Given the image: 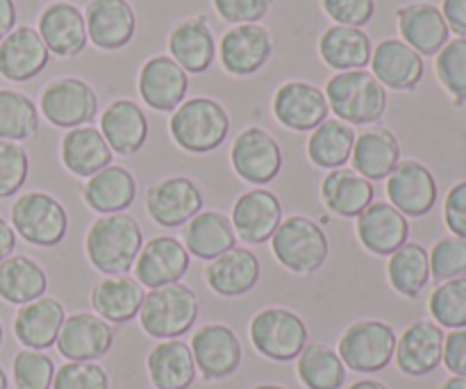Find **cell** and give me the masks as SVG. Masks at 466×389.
Segmentation results:
<instances>
[{"instance_id":"obj_30","label":"cell","mask_w":466,"mask_h":389,"mask_svg":"<svg viewBox=\"0 0 466 389\" xmlns=\"http://www.w3.org/2000/svg\"><path fill=\"white\" fill-rule=\"evenodd\" d=\"M64 319H66L64 305L57 299L41 296L32 303L21 305L14 319V335L25 349H50L57 342Z\"/></svg>"},{"instance_id":"obj_20","label":"cell","mask_w":466,"mask_h":389,"mask_svg":"<svg viewBox=\"0 0 466 389\" xmlns=\"http://www.w3.org/2000/svg\"><path fill=\"white\" fill-rule=\"evenodd\" d=\"M232 228L237 240L246 244H267L282 221V205L267 189H250L235 200Z\"/></svg>"},{"instance_id":"obj_15","label":"cell","mask_w":466,"mask_h":389,"mask_svg":"<svg viewBox=\"0 0 466 389\" xmlns=\"http://www.w3.org/2000/svg\"><path fill=\"white\" fill-rule=\"evenodd\" d=\"M391 205L408 219H421L437 205V180L417 159H405L387 178Z\"/></svg>"},{"instance_id":"obj_17","label":"cell","mask_w":466,"mask_h":389,"mask_svg":"<svg viewBox=\"0 0 466 389\" xmlns=\"http://www.w3.org/2000/svg\"><path fill=\"white\" fill-rule=\"evenodd\" d=\"M114 331L98 314L76 312L64 319L59 331L57 346L59 355L68 363H96L112 351Z\"/></svg>"},{"instance_id":"obj_29","label":"cell","mask_w":466,"mask_h":389,"mask_svg":"<svg viewBox=\"0 0 466 389\" xmlns=\"http://www.w3.org/2000/svg\"><path fill=\"white\" fill-rule=\"evenodd\" d=\"M168 53L185 68V73L208 71L217 57V41L205 16H191L177 23L168 35Z\"/></svg>"},{"instance_id":"obj_16","label":"cell","mask_w":466,"mask_h":389,"mask_svg":"<svg viewBox=\"0 0 466 389\" xmlns=\"http://www.w3.org/2000/svg\"><path fill=\"white\" fill-rule=\"evenodd\" d=\"M330 114L323 89L312 82L291 80L278 87L273 96V117L294 132H309L321 126Z\"/></svg>"},{"instance_id":"obj_9","label":"cell","mask_w":466,"mask_h":389,"mask_svg":"<svg viewBox=\"0 0 466 389\" xmlns=\"http://www.w3.org/2000/svg\"><path fill=\"white\" fill-rule=\"evenodd\" d=\"M41 114L55 128L89 126L98 114V96L94 87L80 77H57L41 91Z\"/></svg>"},{"instance_id":"obj_34","label":"cell","mask_w":466,"mask_h":389,"mask_svg":"<svg viewBox=\"0 0 466 389\" xmlns=\"http://www.w3.org/2000/svg\"><path fill=\"white\" fill-rule=\"evenodd\" d=\"M85 203L98 214H118L126 212L137 199V180L127 169L105 167L96 176L86 178Z\"/></svg>"},{"instance_id":"obj_40","label":"cell","mask_w":466,"mask_h":389,"mask_svg":"<svg viewBox=\"0 0 466 389\" xmlns=\"http://www.w3.org/2000/svg\"><path fill=\"white\" fill-rule=\"evenodd\" d=\"M355 130L349 123L339 118H326L319 128H314L308 141V158L314 167L328 169H344L353 155L355 146Z\"/></svg>"},{"instance_id":"obj_31","label":"cell","mask_w":466,"mask_h":389,"mask_svg":"<svg viewBox=\"0 0 466 389\" xmlns=\"http://www.w3.org/2000/svg\"><path fill=\"white\" fill-rule=\"evenodd\" d=\"M350 159L355 173L367 178L369 182L387 180L400 162V144L394 132L387 128H367L355 137Z\"/></svg>"},{"instance_id":"obj_52","label":"cell","mask_w":466,"mask_h":389,"mask_svg":"<svg viewBox=\"0 0 466 389\" xmlns=\"http://www.w3.org/2000/svg\"><path fill=\"white\" fill-rule=\"evenodd\" d=\"M444 223L451 235L466 240V180L451 187L444 200Z\"/></svg>"},{"instance_id":"obj_36","label":"cell","mask_w":466,"mask_h":389,"mask_svg":"<svg viewBox=\"0 0 466 389\" xmlns=\"http://www.w3.org/2000/svg\"><path fill=\"white\" fill-rule=\"evenodd\" d=\"M187 253L198 260H217L237 246V235L232 221L221 212H198L182 232Z\"/></svg>"},{"instance_id":"obj_32","label":"cell","mask_w":466,"mask_h":389,"mask_svg":"<svg viewBox=\"0 0 466 389\" xmlns=\"http://www.w3.org/2000/svg\"><path fill=\"white\" fill-rule=\"evenodd\" d=\"M62 164L77 178H91L112 164V148L98 128H73L62 139Z\"/></svg>"},{"instance_id":"obj_12","label":"cell","mask_w":466,"mask_h":389,"mask_svg":"<svg viewBox=\"0 0 466 389\" xmlns=\"http://www.w3.org/2000/svg\"><path fill=\"white\" fill-rule=\"evenodd\" d=\"M203 194L191 178L173 176L159 180L146 191V210L162 228L187 226L203 210Z\"/></svg>"},{"instance_id":"obj_21","label":"cell","mask_w":466,"mask_h":389,"mask_svg":"<svg viewBox=\"0 0 466 389\" xmlns=\"http://www.w3.org/2000/svg\"><path fill=\"white\" fill-rule=\"evenodd\" d=\"M410 223L408 217L399 212L391 203L373 200L358 217V240L364 249L378 258H390L403 244H408Z\"/></svg>"},{"instance_id":"obj_50","label":"cell","mask_w":466,"mask_h":389,"mask_svg":"<svg viewBox=\"0 0 466 389\" xmlns=\"http://www.w3.org/2000/svg\"><path fill=\"white\" fill-rule=\"evenodd\" d=\"M321 7L337 26L362 27L376 14V0H321Z\"/></svg>"},{"instance_id":"obj_18","label":"cell","mask_w":466,"mask_h":389,"mask_svg":"<svg viewBox=\"0 0 466 389\" xmlns=\"http://www.w3.org/2000/svg\"><path fill=\"white\" fill-rule=\"evenodd\" d=\"M141 100L155 112H176L185 103L189 77L185 68L168 55H155L139 71Z\"/></svg>"},{"instance_id":"obj_14","label":"cell","mask_w":466,"mask_h":389,"mask_svg":"<svg viewBox=\"0 0 466 389\" xmlns=\"http://www.w3.org/2000/svg\"><path fill=\"white\" fill-rule=\"evenodd\" d=\"M273 55L271 32L259 23L235 26L223 35L218 44V57L223 68L235 77L255 76L259 68L267 67Z\"/></svg>"},{"instance_id":"obj_45","label":"cell","mask_w":466,"mask_h":389,"mask_svg":"<svg viewBox=\"0 0 466 389\" xmlns=\"http://www.w3.org/2000/svg\"><path fill=\"white\" fill-rule=\"evenodd\" d=\"M435 71L455 105L466 103V36L449 41L437 53Z\"/></svg>"},{"instance_id":"obj_13","label":"cell","mask_w":466,"mask_h":389,"mask_svg":"<svg viewBox=\"0 0 466 389\" xmlns=\"http://www.w3.org/2000/svg\"><path fill=\"white\" fill-rule=\"evenodd\" d=\"M191 255L187 253L185 244L171 235L153 237L141 246L135 260V281L141 287L157 290V287L173 285L185 278L189 271Z\"/></svg>"},{"instance_id":"obj_4","label":"cell","mask_w":466,"mask_h":389,"mask_svg":"<svg viewBox=\"0 0 466 389\" xmlns=\"http://www.w3.org/2000/svg\"><path fill=\"white\" fill-rule=\"evenodd\" d=\"M271 251L287 271L296 276H312L326 264L330 244L326 230L317 221L294 214L282 219L273 232Z\"/></svg>"},{"instance_id":"obj_2","label":"cell","mask_w":466,"mask_h":389,"mask_svg":"<svg viewBox=\"0 0 466 389\" xmlns=\"http://www.w3.org/2000/svg\"><path fill=\"white\" fill-rule=\"evenodd\" d=\"M323 94L330 112L349 126H373L385 117L387 89L364 68L332 76Z\"/></svg>"},{"instance_id":"obj_43","label":"cell","mask_w":466,"mask_h":389,"mask_svg":"<svg viewBox=\"0 0 466 389\" xmlns=\"http://www.w3.org/2000/svg\"><path fill=\"white\" fill-rule=\"evenodd\" d=\"M39 130V109L25 94L0 89V139L25 141Z\"/></svg>"},{"instance_id":"obj_10","label":"cell","mask_w":466,"mask_h":389,"mask_svg":"<svg viewBox=\"0 0 466 389\" xmlns=\"http://www.w3.org/2000/svg\"><path fill=\"white\" fill-rule=\"evenodd\" d=\"M191 355H194L196 372L203 376V381H226L232 374H237L241 364V342L235 331L223 323H208L198 328L191 337Z\"/></svg>"},{"instance_id":"obj_37","label":"cell","mask_w":466,"mask_h":389,"mask_svg":"<svg viewBox=\"0 0 466 389\" xmlns=\"http://www.w3.org/2000/svg\"><path fill=\"white\" fill-rule=\"evenodd\" d=\"M148 376L157 389H189L196 381V363L189 344L164 340L148 353Z\"/></svg>"},{"instance_id":"obj_24","label":"cell","mask_w":466,"mask_h":389,"mask_svg":"<svg viewBox=\"0 0 466 389\" xmlns=\"http://www.w3.org/2000/svg\"><path fill=\"white\" fill-rule=\"evenodd\" d=\"M50 53L39 32L30 26L14 27L0 41V76L9 82H27L48 67Z\"/></svg>"},{"instance_id":"obj_23","label":"cell","mask_w":466,"mask_h":389,"mask_svg":"<svg viewBox=\"0 0 466 389\" xmlns=\"http://www.w3.org/2000/svg\"><path fill=\"white\" fill-rule=\"evenodd\" d=\"M39 36L44 39L48 53L57 57H77L86 48L85 14L73 3L48 5L39 16Z\"/></svg>"},{"instance_id":"obj_44","label":"cell","mask_w":466,"mask_h":389,"mask_svg":"<svg viewBox=\"0 0 466 389\" xmlns=\"http://www.w3.org/2000/svg\"><path fill=\"white\" fill-rule=\"evenodd\" d=\"M428 310L440 328H466V276L440 282V287L431 294Z\"/></svg>"},{"instance_id":"obj_60","label":"cell","mask_w":466,"mask_h":389,"mask_svg":"<svg viewBox=\"0 0 466 389\" xmlns=\"http://www.w3.org/2000/svg\"><path fill=\"white\" fill-rule=\"evenodd\" d=\"M253 389H287V387H280V385H271V383H267V385H258Z\"/></svg>"},{"instance_id":"obj_61","label":"cell","mask_w":466,"mask_h":389,"mask_svg":"<svg viewBox=\"0 0 466 389\" xmlns=\"http://www.w3.org/2000/svg\"><path fill=\"white\" fill-rule=\"evenodd\" d=\"M0 346H3V323H0Z\"/></svg>"},{"instance_id":"obj_59","label":"cell","mask_w":466,"mask_h":389,"mask_svg":"<svg viewBox=\"0 0 466 389\" xmlns=\"http://www.w3.org/2000/svg\"><path fill=\"white\" fill-rule=\"evenodd\" d=\"M0 389H9L7 374H5V369H3V367H0Z\"/></svg>"},{"instance_id":"obj_57","label":"cell","mask_w":466,"mask_h":389,"mask_svg":"<svg viewBox=\"0 0 466 389\" xmlns=\"http://www.w3.org/2000/svg\"><path fill=\"white\" fill-rule=\"evenodd\" d=\"M440 389H466V378H462V376L449 378V381H446Z\"/></svg>"},{"instance_id":"obj_41","label":"cell","mask_w":466,"mask_h":389,"mask_svg":"<svg viewBox=\"0 0 466 389\" xmlns=\"http://www.w3.org/2000/svg\"><path fill=\"white\" fill-rule=\"evenodd\" d=\"M387 278H390V285L394 287L396 294L405 296V299H417L431 281L428 251L414 241L403 244L394 255H390Z\"/></svg>"},{"instance_id":"obj_22","label":"cell","mask_w":466,"mask_h":389,"mask_svg":"<svg viewBox=\"0 0 466 389\" xmlns=\"http://www.w3.org/2000/svg\"><path fill=\"white\" fill-rule=\"evenodd\" d=\"M86 36L100 50H121L137 30L135 9L127 0H89L85 14Z\"/></svg>"},{"instance_id":"obj_53","label":"cell","mask_w":466,"mask_h":389,"mask_svg":"<svg viewBox=\"0 0 466 389\" xmlns=\"http://www.w3.org/2000/svg\"><path fill=\"white\" fill-rule=\"evenodd\" d=\"M441 363L453 376L466 378V328L451 331L444 337V355Z\"/></svg>"},{"instance_id":"obj_33","label":"cell","mask_w":466,"mask_h":389,"mask_svg":"<svg viewBox=\"0 0 466 389\" xmlns=\"http://www.w3.org/2000/svg\"><path fill=\"white\" fill-rule=\"evenodd\" d=\"M319 55L337 73L360 71L371 64L373 44L362 27L332 26L319 39Z\"/></svg>"},{"instance_id":"obj_25","label":"cell","mask_w":466,"mask_h":389,"mask_svg":"<svg viewBox=\"0 0 466 389\" xmlns=\"http://www.w3.org/2000/svg\"><path fill=\"white\" fill-rule=\"evenodd\" d=\"M371 73L385 89L412 91L423 80V57L400 39H385L373 48Z\"/></svg>"},{"instance_id":"obj_28","label":"cell","mask_w":466,"mask_h":389,"mask_svg":"<svg viewBox=\"0 0 466 389\" xmlns=\"http://www.w3.org/2000/svg\"><path fill=\"white\" fill-rule=\"evenodd\" d=\"M259 281V260L250 249L235 246L228 253L218 255L217 260L205 269V282L209 290L226 299L244 296L258 285Z\"/></svg>"},{"instance_id":"obj_19","label":"cell","mask_w":466,"mask_h":389,"mask_svg":"<svg viewBox=\"0 0 466 389\" xmlns=\"http://www.w3.org/2000/svg\"><path fill=\"white\" fill-rule=\"evenodd\" d=\"M444 331L435 322H414L396 340V367L400 374L423 378L435 372L444 355Z\"/></svg>"},{"instance_id":"obj_54","label":"cell","mask_w":466,"mask_h":389,"mask_svg":"<svg viewBox=\"0 0 466 389\" xmlns=\"http://www.w3.org/2000/svg\"><path fill=\"white\" fill-rule=\"evenodd\" d=\"M441 14H444L449 30H453L460 36H466V0H444Z\"/></svg>"},{"instance_id":"obj_8","label":"cell","mask_w":466,"mask_h":389,"mask_svg":"<svg viewBox=\"0 0 466 389\" xmlns=\"http://www.w3.org/2000/svg\"><path fill=\"white\" fill-rule=\"evenodd\" d=\"M396 333L390 323L367 319L346 328L339 340V358L350 372L378 374L394 360Z\"/></svg>"},{"instance_id":"obj_51","label":"cell","mask_w":466,"mask_h":389,"mask_svg":"<svg viewBox=\"0 0 466 389\" xmlns=\"http://www.w3.org/2000/svg\"><path fill=\"white\" fill-rule=\"evenodd\" d=\"M273 0H214L218 16L232 26L259 23L271 9Z\"/></svg>"},{"instance_id":"obj_42","label":"cell","mask_w":466,"mask_h":389,"mask_svg":"<svg viewBox=\"0 0 466 389\" xmlns=\"http://www.w3.org/2000/svg\"><path fill=\"white\" fill-rule=\"evenodd\" d=\"M296 374L305 389H341L346 383V364L326 344L305 346L296 358Z\"/></svg>"},{"instance_id":"obj_27","label":"cell","mask_w":466,"mask_h":389,"mask_svg":"<svg viewBox=\"0 0 466 389\" xmlns=\"http://www.w3.org/2000/svg\"><path fill=\"white\" fill-rule=\"evenodd\" d=\"M100 132L112 153L130 158L139 153L148 139V118L135 100L118 98L100 117Z\"/></svg>"},{"instance_id":"obj_46","label":"cell","mask_w":466,"mask_h":389,"mask_svg":"<svg viewBox=\"0 0 466 389\" xmlns=\"http://www.w3.org/2000/svg\"><path fill=\"white\" fill-rule=\"evenodd\" d=\"M12 369L16 389H53L55 363L41 351L23 349L14 358Z\"/></svg>"},{"instance_id":"obj_48","label":"cell","mask_w":466,"mask_h":389,"mask_svg":"<svg viewBox=\"0 0 466 389\" xmlns=\"http://www.w3.org/2000/svg\"><path fill=\"white\" fill-rule=\"evenodd\" d=\"M30 158L18 141L0 139V200L12 199L25 185Z\"/></svg>"},{"instance_id":"obj_47","label":"cell","mask_w":466,"mask_h":389,"mask_svg":"<svg viewBox=\"0 0 466 389\" xmlns=\"http://www.w3.org/2000/svg\"><path fill=\"white\" fill-rule=\"evenodd\" d=\"M431 260V278L437 282L453 281L466 276V240L460 237H444L428 251Z\"/></svg>"},{"instance_id":"obj_35","label":"cell","mask_w":466,"mask_h":389,"mask_svg":"<svg viewBox=\"0 0 466 389\" xmlns=\"http://www.w3.org/2000/svg\"><path fill=\"white\" fill-rule=\"evenodd\" d=\"M146 292L135 278L112 276L100 281L91 292V308L107 323H127L139 317Z\"/></svg>"},{"instance_id":"obj_26","label":"cell","mask_w":466,"mask_h":389,"mask_svg":"<svg viewBox=\"0 0 466 389\" xmlns=\"http://www.w3.org/2000/svg\"><path fill=\"white\" fill-rule=\"evenodd\" d=\"M399 30L405 44L417 50L421 57H432L449 44V26L440 7L431 3L405 5L396 12Z\"/></svg>"},{"instance_id":"obj_5","label":"cell","mask_w":466,"mask_h":389,"mask_svg":"<svg viewBox=\"0 0 466 389\" xmlns=\"http://www.w3.org/2000/svg\"><path fill=\"white\" fill-rule=\"evenodd\" d=\"M198 312V296L191 287L173 282L146 294L139 319L146 335L155 340H177L194 328Z\"/></svg>"},{"instance_id":"obj_39","label":"cell","mask_w":466,"mask_h":389,"mask_svg":"<svg viewBox=\"0 0 466 389\" xmlns=\"http://www.w3.org/2000/svg\"><path fill=\"white\" fill-rule=\"evenodd\" d=\"M48 290V276L35 260L9 255L0 262V299L12 305H27Z\"/></svg>"},{"instance_id":"obj_49","label":"cell","mask_w":466,"mask_h":389,"mask_svg":"<svg viewBox=\"0 0 466 389\" xmlns=\"http://www.w3.org/2000/svg\"><path fill=\"white\" fill-rule=\"evenodd\" d=\"M53 389H109V376L96 363H66L55 372Z\"/></svg>"},{"instance_id":"obj_11","label":"cell","mask_w":466,"mask_h":389,"mask_svg":"<svg viewBox=\"0 0 466 389\" xmlns=\"http://www.w3.org/2000/svg\"><path fill=\"white\" fill-rule=\"evenodd\" d=\"M230 162L244 182L268 185L282 169L280 144L262 128H246L232 144Z\"/></svg>"},{"instance_id":"obj_1","label":"cell","mask_w":466,"mask_h":389,"mask_svg":"<svg viewBox=\"0 0 466 389\" xmlns=\"http://www.w3.org/2000/svg\"><path fill=\"white\" fill-rule=\"evenodd\" d=\"M144 246V232L135 217L126 212L105 214L91 223L85 240L86 260L107 278L126 276Z\"/></svg>"},{"instance_id":"obj_56","label":"cell","mask_w":466,"mask_h":389,"mask_svg":"<svg viewBox=\"0 0 466 389\" xmlns=\"http://www.w3.org/2000/svg\"><path fill=\"white\" fill-rule=\"evenodd\" d=\"M16 249V232L5 219H0V262L7 260Z\"/></svg>"},{"instance_id":"obj_58","label":"cell","mask_w":466,"mask_h":389,"mask_svg":"<svg viewBox=\"0 0 466 389\" xmlns=\"http://www.w3.org/2000/svg\"><path fill=\"white\" fill-rule=\"evenodd\" d=\"M349 389H387V387L378 381H360V383H353Z\"/></svg>"},{"instance_id":"obj_3","label":"cell","mask_w":466,"mask_h":389,"mask_svg":"<svg viewBox=\"0 0 466 389\" xmlns=\"http://www.w3.org/2000/svg\"><path fill=\"white\" fill-rule=\"evenodd\" d=\"M168 130H171L173 141L187 153H212L228 139L230 117L218 100L198 96V98L185 100L173 112Z\"/></svg>"},{"instance_id":"obj_7","label":"cell","mask_w":466,"mask_h":389,"mask_svg":"<svg viewBox=\"0 0 466 389\" xmlns=\"http://www.w3.org/2000/svg\"><path fill=\"white\" fill-rule=\"evenodd\" d=\"M248 333L255 351L273 363L296 360L309 340L303 319L285 308L259 310L250 322Z\"/></svg>"},{"instance_id":"obj_55","label":"cell","mask_w":466,"mask_h":389,"mask_svg":"<svg viewBox=\"0 0 466 389\" xmlns=\"http://www.w3.org/2000/svg\"><path fill=\"white\" fill-rule=\"evenodd\" d=\"M16 26V5L14 0H0V41Z\"/></svg>"},{"instance_id":"obj_38","label":"cell","mask_w":466,"mask_h":389,"mask_svg":"<svg viewBox=\"0 0 466 389\" xmlns=\"http://www.w3.org/2000/svg\"><path fill=\"white\" fill-rule=\"evenodd\" d=\"M373 182L350 169H335L321 185V199L328 210L344 219H358L373 203Z\"/></svg>"},{"instance_id":"obj_6","label":"cell","mask_w":466,"mask_h":389,"mask_svg":"<svg viewBox=\"0 0 466 389\" xmlns=\"http://www.w3.org/2000/svg\"><path fill=\"white\" fill-rule=\"evenodd\" d=\"M12 228L32 246L50 249L68 232V214L57 199L44 191H27L12 205Z\"/></svg>"}]
</instances>
